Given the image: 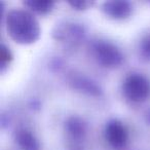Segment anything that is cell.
I'll return each instance as SVG.
<instances>
[{
	"instance_id": "cell-1",
	"label": "cell",
	"mask_w": 150,
	"mask_h": 150,
	"mask_svg": "<svg viewBox=\"0 0 150 150\" xmlns=\"http://www.w3.org/2000/svg\"><path fill=\"white\" fill-rule=\"evenodd\" d=\"M7 34L20 44H32L40 36V26L30 11L23 8H13L5 18Z\"/></svg>"
},
{
	"instance_id": "cell-2",
	"label": "cell",
	"mask_w": 150,
	"mask_h": 150,
	"mask_svg": "<svg viewBox=\"0 0 150 150\" xmlns=\"http://www.w3.org/2000/svg\"><path fill=\"white\" fill-rule=\"evenodd\" d=\"M122 94L133 103H143L150 97V80L140 73H131L122 83Z\"/></svg>"
},
{
	"instance_id": "cell-3",
	"label": "cell",
	"mask_w": 150,
	"mask_h": 150,
	"mask_svg": "<svg viewBox=\"0 0 150 150\" xmlns=\"http://www.w3.org/2000/svg\"><path fill=\"white\" fill-rule=\"evenodd\" d=\"M52 38L65 45L67 48L77 47L86 38L83 26L72 22L59 23L52 30Z\"/></svg>"
},
{
	"instance_id": "cell-4",
	"label": "cell",
	"mask_w": 150,
	"mask_h": 150,
	"mask_svg": "<svg viewBox=\"0 0 150 150\" xmlns=\"http://www.w3.org/2000/svg\"><path fill=\"white\" fill-rule=\"evenodd\" d=\"M92 50L95 59L105 68H117L123 61V54L120 50L106 40L99 39L94 41L92 43Z\"/></svg>"
},
{
	"instance_id": "cell-5",
	"label": "cell",
	"mask_w": 150,
	"mask_h": 150,
	"mask_svg": "<svg viewBox=\"0 0 150 150\" xmlns=\"http://www.w3.org/2000/svg\"><path fill=\"white\" fill-rule=\"evenodd\" d=\"M105 139L112 148L121 150L127 146L129 141L127 129L118 119H111L105 125Z\"/></svg>"
},
{
	"instance_id": "cell-6",
	"label": "cell",
	"mask_w": 150,
	"mask_h": 150,
	"mask_svg": "<svg viewBox=\"0 0 150 150\" xmlns=\"http://www.w3.org/2000/svg\"><path fill=\"white\" fill-rule=\"evenodd\" d=\"M69 84L74 90L92 97L103 96V88L97 81L80 73H71L68 76Z\"/></svg>"
},
{
	"instance_id": "cell-7",
	"label": "cell",
	"mask_w": 150,
	"mask_h": 150,
	"mask_svg": "<svg viewBox=\"0 0 150 150\" xmlns=\"http://www.w3.org/2000/svg\"><path fill=\"white\" fill-rule=\"evenodd\" d=\"M102 11L111 19L123 20L129 18L133 13V5L125 0H110L102 4Z\"/></svg>"
},
{
	"instance_id": "cell-8",
	"label": "cell",
	"mask_w": 150,
	"mask_h": 150,
	"mask_svg": "<svg viewBox=\"0 0 150 150\" xmlns=\"http://www.w3.org/2000/svg\"><path fill=\"white\" fill-rule=\"evenodd\" d=\"M64 129L71 139L75 141H80L84 139L88 133V123L82 117L72 115L65 120Z\"/></svg>"
},
{
	"instance_id": "cell-9",
	"label": "cell",
	"mask_w": 150,
	"mask_h": 150,
	"mask_svg": "<svg viewBox=\"0 0 150 150\" xmlns=\"http://www.w3.org/2000/svg\"><path fill=\"white\" fill-rule=\"evenodd\" d=\"M15 139L21 150H40V144L37 138L31 131L25 127L17 129Z\"/></svg>"
},
{
	"instance_id": "cell-10",
	"label": "cell",
	"mask_w": 150,
	"mask_h": 150,
	"mask_svg": "<svg viewBox=\"0 0 150 150\" xmlns=\"http://www.w3.org/2000/svg\"><path fill=\"white\" fill-rule=\"evenodd\" d=\"M24 5L38 15H46L52 11L54 2L50 0H26L24 1Z\"/></svg>"
},
{
	"instance_id": "cell-11",
	"label": "cell",
	"mask_w": 150,
	"mask_h": 150,
	"mask_svg": "<svg viewBox=\"0 0 150 150\" xmlns=\"http://www.w3.org/2000/svg\"><path fill=\"white\" fill-rule=\"evenodd\" d=\"M13 61V54L11 50L5 44H1L0 46V68L3 71L7 67V65Z\"/></svg>"
},
{
	"instance_id": "cell-12",
	"label": "cell",
	"mask_w": 150,
	"mask_h": 150,
	"mask_svg": "<svg viewBox=\"0 0 150 150\" xmlns=\"http://www.w3.org/2000/svg\"><path fill=\"white\" fill-rule=\"evenodd\" d=\"M140 54L145 60L150 61V34H147L140 43Z\"/></svg>"
},
{
	"instance_id": "cell-13",
	"label": "cell",
	"mask_w": 150,
	"mask_h": 150,
	"mask_svg": "<svg viewBox=\"0 0 150 150\" xmlns=\"http://www.w3.org/2000/svg\"><path fill=\"white\" fill-rule=\"evenodd\" d=\"M68 4L72 8L77 9V11H84L91 7L94 2L93 1H88V0H69Z\"/></svg>"
},
{
	"instance_id": "cell-14",
	"label": "cell",
	"mask_w": 150,
	"mask_h": 150,
	"mask_svg": "<svg viewBox=\"0 0 150 150\" xmlns=\"http://www.w3.org/2000/svg\"><path fill=\"white\" fill-rule=\"evenodd\" d=\"M62 61L60 60V59H54V60L52 61V63H50V69H52V71H58L60 68H62Z\"/></svg>"
},
{
	"instance_id": "cell-15",
	"label": "cell",
	"mask_w": 150,
	"mask_h": 150,
	"mask_svg": "<svg viewBox=\"0 0 150 150\" xmlns=\"http://www.w3.org/2000/svg\"><path fill=\"white\" fill-rule=\"evenodd\" d=\"M144 118H145V121L147 125H150V108L147 109L145 111V114H144Z\"/></svg>"
}]
</instances>
